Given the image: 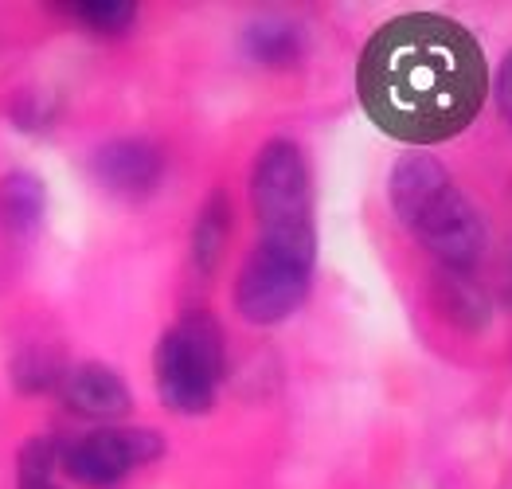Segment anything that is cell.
<instances>
[{"label": "cell", "mask_w": 512, "mask_h": 489, "mask_svg": "<svg viewBox=\"0 0 512 489\" xmlns=\"http://www.w3.org/2000/svg\"><path fill=\"white\" fill-rule=\"evenodd\" d=\"M227 223H231V212H227L223 200L215 196L212 204L204 208L200 223H196V255H200L204 270L212 267L215 251H219V243H223V235H227Z\"/></svg>", "instance_id": "11"}, {"label": "cell", "mask_w": 512, "mask_h": 489, "mask_svg": "<svg viewBox=\"0 0 512 489\" xmlns=\"http://www.w3.org/2000/svg\"><path fill=\"white\" fill-rule=\"evenodd\" d=\"M165 454V439L145 427H98L63 450V470L79 486H118L137 466H149Z\"/></svg>", "instance_id": "6"}, {"label": "cell", "mask_w": 512, "mask_h": 489, "mask_svg": "<svg viewBox=\"0 0 512 489\" xmlns=\"http://www.w3.org/2000/svg\"><path fill=\"white\" fill-rule=\"evenodd\" d=\"M391 200L403 223L427 243L430 251L454 267H470L485 247L481 216L470 200L458 192V184L446 177V169L434 157H403L391 177Z\"/></svg>", "instance_id": "2"}, {"label": "cell", "mask_w": 512, "mask_h": 489, "mask_svg": "<svg viewBox=\"0 0 512 489\" xmlns=\"http://www.w3.org/2000/svg\"><path fill=\"white\" fill-rule=\"evenodd\" d=\"M63 400L90 419H126L133 400L118 372L102 364H79L63 376Z\"/></svg>", "instance_id": "8"}, {"label": "cell", "mask_w": 512, "mask_h": 489, "mask_svg": "<svg viewBox=\"0 0 512 489\" xmlns=\"http://www.w3.org/2000/svg\"><path fill=\"white\" fill-rule=\"evenodd\" d=\"M43 216V188L32 173H8L0 180V223L16 235H28Z\"/></svg>", "instance_id": "9"}, {"label": "cell", "mask_w": 512, "mask_h": 489, "mask_svg": "<svg viewBox=\"0 0 512 489\" xmlns=\"http://www.w3.org/2000/svg\"><path fill=\"white\" fill-rule=\"evenodd\" d=\"M71 12L83 16L86 24H94V28H106V32H122L137 16L129 4H75Z\"/></svg>", "instance_id": "12"}, {"label": "cell", "mask_w": 512, "mask_h": 489, "mask_svg": "<svg viewBox=\"0 0 512 489\" xmlns=\"http://www.w3.org/2000/svg\"><path fill=\"white\" fill-rule=\"evenodd\" d=\"M227 372L223 333L212 313H192L157 341L153 376L157 392L172 411L200 415L215 403V388Z\"/></svg>", "instance_id": "3"}, {"label": "cell", "mask_w": 512, "mask_h": 489, "mask_svg": "<svg viewBox=\"0 0 512 489\" xmlns=\"http://www.w3.org/2000/svg\"><path fill=\"white\" fill-rule=\"evenodd\" d=\"M251 208L262 235L274 239H317L313 235V184L298 141L270 137L251 169Z\"/></svg>", "instance_id": "5"}, {"label": "cell", "mask_w": 512, "mask_h": 489, "mask_svg": "<svg viewBox=\"0 0 512 489\" xmlns=\"http://www.w3.org/2000/svg\"><path fill=\"white\" fill-rule=\"evenodd\" d=\"M317 239L262 235L235 278V310L251 325H278L309 298Z\"/></svg>", "instance_id": "4"}, {"label": "cell", "mask_w": 512, "mask_h": 489, "mask_svg": "<svg viewBox=\"0 0 512 489\" xmlns=\"http://www.w3.org/2000/svg\"><path fill=\"white\" fill-rule=\"evenodd\" d=\"M59 443L55 439H32L20 450V489H55L51 486V470L59 462Z\"/></svg>", "instance_id": "10"}, {"label": "cell", "mask_w": 512, "mask_h": 489, "mask_svg": "<svg viewBox=\"0 0 512 489\" xmlns=\"http://www.w3.org/2000/svg\"><path fill=\"white\" fill-rule=\"evenodd\" d=\"M161 173H165V157L153 141L122 137V141H110L94 153V177L102 180L110 192L129 196V200L153 192Z\"/></svg>", "instance_id": "7"}, {"label": "cell", "mask_w": 512, "mask_h": 489, "mask_svg": "<svg viewBox=\"0 0 512 489\" xmlns=\"http://www.w3.org/2000/svg\"><path fill=\"white\" fill-rule=\"evenodd\" d=\"M356 90L368 118L395 141L438 145L485 110L489 63L470 28L438 12H403L360 51Z\"/></svg>", "instance_id": "1"}]
</instances>
